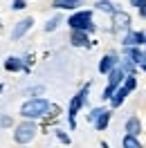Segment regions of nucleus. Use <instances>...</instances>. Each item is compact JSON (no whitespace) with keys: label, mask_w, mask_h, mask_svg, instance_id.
Masks as SVG:
<instances>
[{"label":"nucleus","mask_w":146,"mask_h":148,"mask_svg":"<svg viewBox=\"0 0 146 148\" xmlns=\"http://www.w3.org/2000/svg\"><path fill=\"white\" fill-rule=\"evenodd\" d=\"M101 148H108V144H101Z\"/></svg>","instance_id":"c756f323"},{"label":"nucleus","mask_w":146,"mask_h":148,"mask_svg":"<svg viewBox=\"0 0 146 148\" xmlns=\"http://www.w3.org/2000/svg\"><path fill=\"white\" fill-rule=\"evenodd\" d=\"M88 92H90V83H85V85H83L81 90L74 94V99L70 101V110H67L70 128H74V126H76V112H79L83 106H85V101H88Z\"/></svg>","instance_id":"20e7f679"},{"label":"nucleus","mask_w":146,"mask_h":148,"mask_svg":"<svg viewBox=\"0 0 146 148\" xmlns=\"http://www.w3.org/2000/svg\"><path fill=\"white\" fill-rule=\"evenodd\" d=\"M124 79H126V74H124V70L121 67H115V70H110L108 72V85L110 88H119V85L124 83Z\"/></svg>","instance_id":"9b49d317"},{"label":"nucleus","mask_w":146,"mask_h":148,"mask_svg":"<svg viewBox=\"0 0 146 148\" xmlns=\"http://www.w3.org/2000/svg\"><path fill=\"white\" fill-rule=\"evenodd\" d=\"M117 65H119V56L115 54V52H110V54H106V56L99 61V72H101V74H108L110 70H115Z\"/></svg>","instance_id":"6e6552de"},{"label":"nucleus","mask_w":146,"mask_h":148,"mask_svg":"<svg viewBox=\"0 0 146 148\" xmlns=\"http://www.w3.org/2000/svg\"><path fill=\"white\" fill-rule=\"evenodd\" d=\"M121 85L126 88L128 92H133V90L137 88V76H135V74H128L126 79H124V83H121Z\"/></svg>","instance_id":"6ab92c4d"},{"label":"nucleus","mask_w":146,"mask_h":148,"mask_svg":"<svg viewBox=\"0 0 146 148\" xmlns=\"http://www.w3.org/2000/svg\"><path fill=\"white\" fill-rule=\"evenodd\" d=\"M85 0H54L52 7L54 9H79Z\"/></svg>","instance_id":"4468645a"},{"label":"nucleus","mask_w":146,"mask_h":148,"mask_svg":"<svg viewBox=\"0 0 146 148\" xmlns=\"http://www.w3.org/2000/svg\"><path fill=\"white\" fill-rule=\"evenodd\" d=\"M139 132H142V121H139V117H130V119L126 121V135L139 137Z\"/></svg>","instance_id":"ddd939ff"},{"label":"nucleus","mask_w":146,"mask_h":148,"mask_svg":"<svg viewBox=\"0 0 146 148\" xmlns=\"http://www.w3.org/2000/svg\"><path fill=\"white\" fill-rule=\"evenodd\" d=\"M5 70H7V72H20V70L29 72V67L23 63V61H20L18 56H9V58L5 61Z\"/></svg>","instance_id":"f8f14e48"},{"label":"nucleus","mask_w":146,"mask_h":148,"mask_svg":"<svg viewBox=\"0 0 146 148\" xmlns=\"http://www.w3.org/2000/svg\"><path fill=\"white\" fill-rule=\"evenodd\" d=\"M121 146H124V148H142V141H139V137H130V135H126V137L121 139Z\"/></svg>","instance_id":"a211bd4d"},{"label":"nucleus","mask_w":146,"mask_h":148,"mask_svg":"<svg viewBox=\"0 0 146 148\" xmlns=\"http://www.w3.org/2000/svg\"><path fill=\"white\" fill-rule=\"evenodd\" d=\"M67 25L70 29H79V32H92L94 29V23H92V11L90 9H79L74 11L72 16L67 18Z\"/></svg>","instance_id":"f03ea898"},{"label":"nucleus","mask_w":146,"mask_h":148,"mask_svg":"<svg viewBox=\"0 0 146 148\" xmlns=\"http://www.w3.org/2000/svg\"><path fill=\"white\" fill-rule=\"evenodd\" d=\"M70 43L74 47H88L90 45V38L85 32H79V29H72V34H70Z\"/></svg>","instance_id":"9d476101"},{"label":"nucleus","mask_w":146,"mask_h":148,"mask_svg":"<svg viewBox=\"0 0 146 148\" xmlns=\"http://www.w3.org/2000/svg\"><path fill=\"white\" fill-rule=\"evenodd\" d=\"M25 7H27V0H14L11 2V9L14 11H23Z\"/></svg>","instance_id":"412c9836"},{"label":"nucleus","mask_w":146,"mask_h":148,"mask_svg":"<svg viewBox=\"0 0 146 148\" xmlns=\"http://www.w3.org/2000/svg\"><path fill=\"white\" fill-rule=\"evenodd\" d=\"M126 97H128V90L124 85H119L117 90H115V94H112V99H110V106H112V108H119L121 103L126 101Z\"/></svg>","instance_id":"2eb2a0df"},{"label":"nucleus","mask_w":146,"mask_h":148,"mask_svg":"<svg viewBox=\"0 0 146 148\" xmlns=\"http://www.w3.org/2000/svg\"><path fill=\"white\" fill-rule=\"evenodd\" d=\"M38 132V126L34 123V121H23V123H18L16 128H14V141L16 144H20V146H25V144H29L32 139L36 137Z\"/></svg>","instance_id":"7ed1b4c3"},{"label":"nucleus","mask_w":146,"mask_h":148,"mask_svg":"<svg viewBox=\"0 0 146 148\" xmlns=\"http://www.w3.org/2000/svg\"><path fill=\"white\" fill-rule=\"evenodd\" d=\"M50 110H54V106L43 99V97H34V99H29L20 106V117L27 121H36V119H43L50 114Z\"/></svg>","instance_id":"f257e3e1"},{"label":"nucleus","mask_w":146,"mask_h":148,"mask_svg":"<svg viewBox=\"0 0 146 148\" xmlns=\"http://www.w3.org/2000/svg\"><path fill=\"white\" fill-rule=\"evenodd\" d=\"M130 2H133V7H137V9L142 11L146 7V0H130Z\"/></svg>","instance_id":"a878e982"},{"label":"nucleus","mask_w":146,"mask_h":148,"mask_svg":"<svg viewBox=\"0 0 146 148\" xmlns=\"http://www.w3.org/2000/svg\"><path fill=\"white\" fill-rule=\"evenodd\" d=\"M144 40H146L144 32H128L124 36V47H142Z\"/></svg>","instance_id":"1a4fd4ad"},{"label":"nucleus","mask_w":146,"mask_h":148,"mask_svg":"<svg viewBox=\"0 0 146 148\" xmlns=\"http://www.w3.org/2000/svg\"><path fill=\"white\" fill-rule=\"evenodd\" d=\"M2 90H5V85H2V83H0V94H2Z\"/></svg>","instance_id":"c85d7f7f"},{"label":"nucleus","mask_w":146,"mask_h":148,"mask_svg":"<svg viewBox=\"0 0 146 148\" xmlns=\"http://www.w3.org/2000/svg\"><path fill=\"white\" fill-rule=\"evenodd\" d=\"M94 7H97V11H103V14H110V16L117 11V5H115V2H110V0H97V5H94Z\"/></svg>","instance_id":"dca6fc26"},{"label":"nucleus","mask_w":146,"mask_h":148,"mask_svg":"<svg viewBox=\"0 0 146 148\" xmlns=\"http://www.w3.org/2000/svg\"><path fill=\"white\" fill-rule=\"evenodd\" d=\"M112 25H115V29H124V32H130V16H128L126 11H115L112 14Z\"/></svg>","instance_id":"423d86ee"},{"label":"nucleus","mask_w":146,"mask_h":148,"mask_svg":"<svg viewBox=\"0 0 146 148\" xmlns=\"http://www.w3.org/2000/svg\"><path fill=\"white\" fill-rule=\"evenodd\" d=\"M11 123H14V119H11V117H0V126H2V128H9Z\"/></svg>","instance_id":"b1692460"},{"label":"nucleus","mask_w":146,"mask_h":148,"mask_svg":"<svg viewBox=\"0 0 146 148\" xmlns=\"http://www.w3.org/2000/svg\"><path fill=\"white\" fill-rule=\"evenodd\" d=\"M144 45H146V40H144Z\"/></svg>","instance_id":"7c9ffc66"},{"label":"nucleus","mask_w":146,"mask_h":148,"mask_svg":"<svg viewBox=\"0 0 146 148\" xmlns=\"http://www.w3.org/2000/svg\"><path fill=\"white\" fill-rule=\"evenodd\" d=\"M32 25H34V18H32V16L18 20V23H16V27L11 29V38H14V40H20V38L25 36L29 29H32Z\"/></svg>","instance_id":"39448f33"},{"label":"nucleus","mask_w":146,"mask_h":148,"mask_svg":"<svg viewBox=\"0 0 146 148\" xmlns=\"http://www.w3.org/2000/svg\"><path fill=\"white\" fill-rule=\"evenodd\" d=\"M124 56H126L133 65H144L146 63V52H142L139 47H126V49H124Z\"/></svg>","instance_id":"0eeeda50"},{"label":"nucleus","mask_w":146,"mask_h":148,"mask_svg":"<svg viewBox=\"0 0 146 148\" xmlns=\"http://www.w3.org/2000/svg\"><path fill=\"white\" fill-rule=\"evenodd\" d=\"M56 137H59V141H63V144H70V137L65 132H61V130H56Z\"/></svg>","instance_id":"393cba45"},{"label":"nucleus","mask_w":146,"mask_h":148,"mask_svg":"<svg viewBox=\"0 0 146 148\" xmlns=\"http://www.w3.org/2000/svg\"><path fill=\"white\" fill-rule=\"evenodd\" d=\"M139 14H142V16H144V18H146V7H144V9H142V11H139Z\"/></svg>","instance_id":"cd10ccee"},{"label":"nucleus","mask_w":146,"mask_h":148,"mask_svg":"<svg viewBox=\"0 0 146 148\" xmlns=\"http://www.w3.org/2000/svg\"><path fill=\"white\" fill-rule=\"evenodd\" d=\"M101 112H103V108H94V110H92V112H90V114H88V119H90V121H92V123H94V119H97V117H99Z\"/></svg>","instance_id":"5701e85b"},{"label":"nucleus","mask_w":146,"mask_h":148,"mask_svg":"<svg viewBox=\"0 0 146 148\" xmlns=\"http://www.w3.org/2000/svg\"><path fill=\"white\" fill-rule=\"evenodd\" d=\"M29 94H41L43 92V85H38V88H32V90H27Z\"/></svg>","instance_id":"bb28decb"},{"label":"nucleus","mask_w":146,"mask_h":148,"mask_svg":"<svg viewBox=\"0 0 146 148\" xmlns=\"http://www.w3.org/2000/svg\"><path fill=\"white\" fill-rule=\"evenodd\" d=\"M108 121H110V110H103L99 117L94 119V128L97 130H106L108 128Z\"/></svg>","instance_id":"f3484780"},{"label":"nucleus","mask_w":146,"mask_h":148,"mask_svg":"<svg viewBox=\"0 0 146 148\" xmlns=\"http://www.w3.org/2000/svg\"><path fill=\"white\" fill-rule=\"evenodd\" d=\"M115 90H117V88L106 85V90H103V94H101V99H103V101H110V99H112V94H115Z\"/></svg>","instance_id":"4be33fe9"},{"label":"nucleus","mask_w":146,"mask_h":148,"mask_svg":"<svg viewBox=\"0 0 146 148\" xmlns=\"http://www.w3.org/2000/svg\"><path fill=\"white\" fill-rule=\"evenodd\" d=\"M59 23H61V16H54V18H50V20H47V25H45V32H54V29L59 27Z\"/></svg>","instance_id":"aec40b11"}]
</instances>
